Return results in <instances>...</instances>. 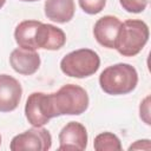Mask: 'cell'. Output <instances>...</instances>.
Wrapping results in <instances>:
<instances>
[{"label": "cell", "mask_w": 151, "mask_h": 151, "mask_svg": "<svg viewBox=\"0 0 151 151\" xmlns=\"http://www.w3.org/2000/svg\"><path fill=\"white\" fill-rule=\"evenodd\" d=\"M138 83L136 68L125 63H119L106 67L99 76L101 90L111 96L127 94L132 92Z\"/></svg>", "instance_id": "obj_1"}, {"label": "cell", "mask_w": 151, "mask_h": 151, "mask_svg": "<svg viewBox=\"0 0 151 151\" xmlns=\"http://www.w3.org/2000/svg\"><path fill=\"white\" fill-rule=\"evenodd\" d=\"M53 116L81 114L88 107L87 92L79 85L66 84L55 93H50Z\"/></svg>", "instance_id": "obj_2"}, {"label": "cell", "mask_w": 151, "mask_h": 151, "mask_svg": "<svg viewBox=\"0 0 151 151\" xmlns=\"http://www.w3.org/2000/svg\"><path fill=\"white\" fill-rule=\"evenodd\" d=\"M149 39V27L143 20L129 19L122 22L114 48L124 57L138 54Z\"/></svg>", "instance_id": "obj_3"}, {"label": "cell", "mask_w": 151, "mask_h": 151, "mask_svg": "<svg viewBox=\"0 0 151 151\" xmlns=\"http://www.w3.org/2000/svg\"><path fill=\"white\" fill-rule=\"evenodd\" d=\"M100 66V58L93 50L80 48L66 54L60 61L63 73L73 78H86L94 74Z\"/></svg>", "instance_id": "obj_4"}, {"label": "cell", "mask_w": 151, "mask_h": 151, "mask_svg": "<svg viewBox=\"0 0 151 151\" xmlns=\"http://www.w3.org/2000/svg\"><path fill=\"white\" fill-rule=\"evenodd\" d=\"M52 137L51 133L42 126L35 127L17 134L13 137L9 149L12 151H22V150H35V151H47L51 149Z\"/></svg>", "instance_id": "obj_5"}, {"label": "cell", "mask_w": 151, "mask_h": 151, "mask_svg": "<svg viewBox=\"0 0 151 151\" xmlns=\"http://www.w3.org/2000/svg\"><path fill=\"white\" fill-rule=\"evenodd\" d=\"M25 114L32 126H44L53 118L50 94L42 92H33L28 96L25 105Z\"/></svg>", "instance_id": "obj_6"}, {"label": "cell", "mask_w": 151, "mask_h": 151, "mask_svg": "<svg viewBox=\"0 0 151 151\" xmlns=\"http://www.w3.org/2000/svg\"><path fill=\"white\" fill-rule=\"evenodd\" d=\"M59 150L83 151L87 146V131L81 123L70 122L59 133Z\"/></svg>", "instance_id": "obj_7"}, {"label": "cell", "mask_w": 151, "mask_h": 151, "mask_svg": "<svg viewBox=\"0 0 151 151\" xmlns=\"http://www.w3.org/2000/svg\"><path fill=\"white\" fill-rule=\"evenodd\" d=\"M66 42V35L61 28H58L51 24L40 22L34 33L35 48H44L55 51L61 48Z\"/></svg>", "instance_id": "obj_8"}, {"label": "cell", "mask_w": 151, "mask_h": 151, "mask_svg": "<svg viewBox=\"0 0 151 151\" xmlns=\"http://www.w3.org/2000/svg\"><path fill=\"white\" fill-rule=\"evenodd\" d=\"M22 87L20 83L8 74H0V112H11L20 103Z\"/></svg>", "instance_id": "obj_9"}, {"label": "cell", "mask_w": 151, "mask_h": 151, "mask_svg": "<svg viewBox=\"0 0 151 151\" xmlns=\"http://www.w3.org/2000/svg\"><path fill=\"white\" fill-rule=\"evenodd\" d=\"M122 21L113 15H104L97 20L93 27L96 40L104 47L114 48L116 39L120 28Z\"/></svg>", "instance_id": "obj_10"}, {"label": "cell", "mask_w": 151, "mask_h": 151, "mask_svg": "<svg viewBox=\"0 0 151 151\" xmlns=\"http://www.w3.org/2000/svg\"><path fill=\"white\" fill-rule=\"evenodd\" d=\"M9 63L15 72L24 76H31L35 73L40 66V55L35 51L19 47L12 51Z\"/></svg>", "instance_id": "obj_11"}, {"label": "cell", "mask_w": 151, "mask_h": 151, "mask_svg": "<svg viewBox=\"0 0 151 151\" xmlns=\"http://www.w3.org/2000/svg\"><path fill=\"white\" fill-rule=\"evenodd\" d=\"M74 1L73 0H46L45 1V15L58 24L68 22L74 15Z\"/></svg>", "instance_id": "obj_12"}, {"label": "cell", "mask_w": 151, "mask_h": 151, "mask_svg": "<svg viewBox=\"0 0 151 151\" xmlns=\"http://www.w3.org/2000/svg\"><path fill=\"white\" fill-rule=\"evenodd\" d=\"M40 22L41 21L38 20H24L15 27L14 38L19 47L32 51L37 50L34 45V33Z\"/></svg>", "instance_id": "obj_13"}, {"label": "cell", "mask_w": 151, "mask_h": 151, "mask_svg": "<svg viewBox=\"0 0 151 151\" xmlns=\"http://www.w3.org/2000/svg\"><path fill=\"white\" fill-rule=\"evenodd\" d=\"M94 150L97 151H120L122 144L119 138L112 132L99 133L93 142Z\"/></svg>", "instance_id": "obj_14"}, {"label": "cell", "mask_w": 151, "mask_h": 151, "mask_svg": "<svg viewBox=\"0 0 151 151\" xmlns=\"http://www.w3.org/2000/svg\"><path fill=\"white\" fill-rule=\"evenodd\" d=\"M106 0H79L81 9L87 14H98L105 7Z\"/></svg>", "instance_id": "obj_15"}, {"label": "cell", "mask_w": 151, "mask_h": 151, "mask_svg": "<svg viewBox=\"0 0 151 151\" xmlns=\"http://www.w3.org/2000/svg\"><path fill=\"white\" fill-rule=\"evenodd\" d=\"M149 0H119L122 7L130 13H140L147 6Z\"/></svg>", "instance_id": "obj_16"}, {"label": "cell", "mask_w": 151, "mask_h": 151, "mask_svg": "<svg viewBox=\"0 0 151 151\" xmlns=\"http://www.w3.org/2000/svg\"><path fill=\"white\" fill-rule=\"evenodd\" d=\"M149 100H150V97H146L144 100H143V103H140V118L147 124V125H150V118H149V116H150V110H149Z\"/></svg>", "instance_id": "obj_17"}, {"label": "cell", "mask_w": 151, "mask_h": 151, "mask_svg": "<svg viewBox=\"0 0 151 151\" xmlns=\"http://www.w3.org/2000/svg\"><path fill=\"white\" fill-rule=\"evenodd\" d=\"M140 149H145V150H150V140L149 139H143V140H137L133 145H131L129 147V150H140Z\"/></svg>", "instance_id": "obj_18"}, {"label": "cell", "mask_w": 151, "mask_h": 151, "mask_svg": "<svg viewBox=\"0 0 151 151\" xmlns=\"http://www.w3.org/2000/svg\"><path fill=\"white\" fill-rule=\"evenodd\" d=\"M5 2H6V0H0V8H1V7L5 5Z\"/></svg>", "instance_id": "obj_19"}, {"label": "cell", "mask_w": 151, "mask_h": 151, "mask_svg": "<svg viewBox=\"0 0 151 151\" xmlns=\"http://www.w3.org/2000/svg\"><path fill=\"white\" fill-rule=\"evenodd\" d=\"M21 1H29V2H32V1H38V0H21Z\"/></svg>", "instance_id": "obj_20"}, {"label": "cell", "mask_w": 151, "mask_h": 151, "mask_svg": "<svg viewBox=\"0 0 151 151\" xmlns=\"http://www.w3.org/2000/svg\"><path fill=\"white\" fill-rule=\"evenodd\" d=\"M0 145H1V136H0Z\"/></svg>", "instance_id": "obj_21"}]
</instances>
